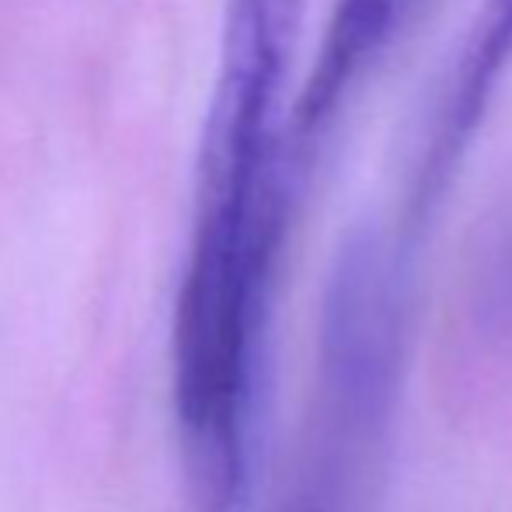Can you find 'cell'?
Segmentation results:
<instances>
[{
    "label": "cell",
    "mask_w": 512,
    "mask_h": 512,
    "mask_svg": "<svg viewBox=\"0 0 512 512\" xmlns=\"http://www.w3.org/2000/svg\"><path fill=\"white\" fill-rule=\"evenodd\" d=\"M408 7V0H335L314 70H310L304 95L297 102V122H293L297 154L314 147V140L328 133V126L342 112L345 98L363 81L373 60L384 53L394 25Z\"/></svg>",
    "instance_id": "cell-4"
},
{
    "label": "cell",
    "mask_w": 512,
    "mask_h": 512,
    "mask_svg": "<svg viewBox=\"0 0 512 512\" xmlns=\"http://www.w3.org/2000/svg\"><path fill=\"white\" fill-rule=\"evenodd\" d=\"M512 67V0H481L478 18H474L467 42L460 49L457 70L450 74V84L443 91V102L436 112L429 147L415 171L411 185L405 234L418 237L432 209L439 206L446 185L453 182L474 133L485 122L492 108L499 84Z\"/></svg>",
    "instance_id": "cell-3"
},
{
    "label": "cell",
    "mask_w": 512,
    "mask_h": 512,
    "mask_svg": "<svg viewBox=\"0 0 512 512\" xmlns=\"http://www.w3.org/2000/svg\"><path fill=\"white\" fill-rule=\"evenodd\" d=\"M300 14L304 0H227L220 70L199 140L196 203L244 196L304 168L279 129Z\"/></svg>",
    "instance_id": "cell-2"
},
{
    "label": "cell",
    "mask_w": 512,
    "mask_h": 512,
    "mask_svg": "<svg viewBox=\"0 0 512 512\" xmlns=\"http://www.w3.org/2000/svg\"><path fill=\"white\" fill-rule=\"evenodd\" d=\"M467 307L485 342L512 352V192L478 223L467 265Z\"/></svg>",
    "instance_id": "cell-5"
},
{
    "label": "cell",
    "mask_w": 512,
    "mask_h": 512,
    "mask_svg": "<svg viewBox=\"0 0 512 512\" xmlns=\"http://www.w3.org/2000/svg\"><path fill=\"white\" fill-rule=\"evenodd\" d=\"M408 4H411V7H415V4H418V0H408Z\"/></svg>",
    "instance_id": "cell-6"
},
{
    "label": "cell",
    "mask_w": 512,
    "mask_h": 512,
    "mask_svg": "<svg viewBox=\"0 0 512 512\" xmlns=\"http://www.w3.org/2000/svg\"><path fill=\"white\" fill-rule=\"evenodd\" d=\"M411 241L349 230L328 272L317 384L272 512H366L391 439L408 352Z\"/></svg>",
    "instance_id": "cell-1"
}]
</instances>
